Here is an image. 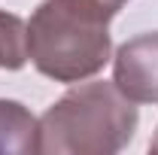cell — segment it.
<instances>
[{
	"mask_svg": "<svg viewBox=\"0 0 158 155\" xmlns=\"http://www.w3.org/2000/svg\"><path fill=\"white\" fill-rule=\"evenodd\" d=\"M110 12L98 0H43L27 21V58L55 82H82L113 52Z\"/></svg>",
	"mask_w": 158,
	"mask_h": 155,
	"instance_id": "1",
	"label": "cell"
},
{
	"mask_svg": "<svg viewBox=\"0 0 158 155\" xmlns=\"http://www.w3.org/2000/svg\"><path fill=\"white\" fill-rule=\"evenodd\" d=\"M137 107L116 82H82L52 103L40 119L37 152L46 155H113L137 131Z\"/></svg>",
	"mask_w": 158,
	"mask_h": 155,
	"instance_id": "2",
	"label": "cell"
},
{
	"mask_svg": "<svg viewBox=\"0 0 158 155\" xmlns=\"http://www.w3.org/2000/svg\"><path fill=\"white\" fill-rule=\"evenodd\" d=\"M113 82L134 103H158V31L128 40L116 52Z\"/></svg>",
	"mask_w": 158,
	"mask_h": 155,
	"instance_id": "3",
	"label": "cell"
},
{
	"mask_svg": "<svg viewBox=\"0 0 158 155\" xmlns=\"http://www.w3.org/2000/svg\"><path fill=\"white\" fill-rule=\"evenodd\" d=\"M40 122L19 100H0V155L37 152Z\"/></svg>",
	"mask_w": 158,
	"mask_h": 155,
	"instance_id": "4",
	"label": "cell"
},
{
	"mask_svg": "<svg viewBox=\"0 0 158 155\" xmlns=\"http://www.w3.org/2000/svg\"><path fill=\"white\" fill-rule=\"evenodd\" d=\"M27 64V24L0 9V67L19 70Z\"/></svg>",
	"mask_w": 158,
	"mask_h": 155,
	"instance_id": "5",
	"label": "cell"
},
{
	"mask_svg": "<svg viewBox=\"0 0 158 155\" xmlns=\"http://www.w3.org/2000/svg\"><path fill=\"white\" fill-rule=\"evenodd\" d=\"M98 3H103V6L110 9V12H118V9H122V6H125L128 0H98Z\"/></svg>",
	"mask_w": 158,
	"mask_h": 155,
	"instance_id": "6",
	"label": "cell"
},
{
	"mask_svg": "<svg viewBox=\"0 0 158 155\" xmlns=\"http://www.w3.org/2000/svg\"><path fill=\"white\" fill-rule=\"evenodd\" d=\"M149 152H155V155H158V134H155V140L149 143Z\"/></svg>",
	"mask_w": 158,
	"mask_h": 155,
	"instance_id": "7",
	"label": "cell"
}]
</instances>
